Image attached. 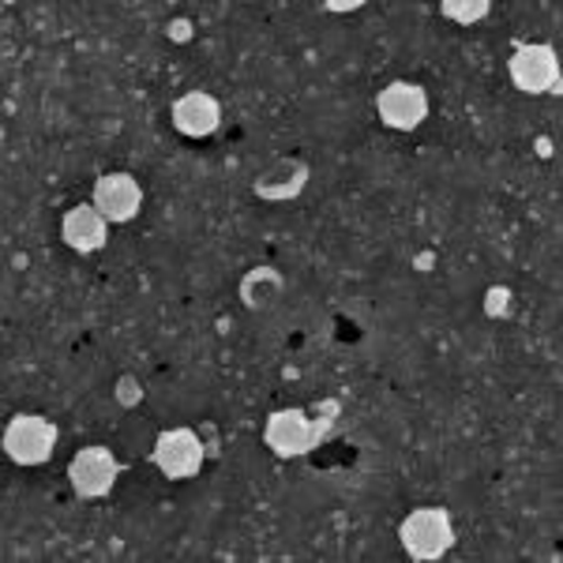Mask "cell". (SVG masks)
I'll return each instance as SVG.
<instances>
[{
	"mask_svg": "<svg viewBox=\"0 0 563 563\" xmlns=\"http://www.w3.org/2000/svg\"><path fill=\"white\" fill-rule=\"evenodd\" d=\"M398 541L413 563H432L455 549V526L443 507H417L398 530Z\"/></svg>",
	"mask_w": 563,
	"mask_h": 563,
	"instance_id": "6da1fadb",
	"label": "cell"
},
{
	"mask_svg": "<svg viewBox=\"0 0 563 563\" xmlns=\"http://www.w3.org/2000/svg\"><path fill=\"white\" fill-rule=\"evenodd\" d=\"M4 455L15 462V466H42V462L53 459L57 451V424L42 413H15L12 421L4 424V440H0Z\"/></svg>",
	"mask_w": 563,
	"mask_h": 563,
	"instance_id": "7a4b0ae2",
	"label": "cell"
},
{
	"mask_svg": "<svg viewBox=\"0 0 563 563\" xmlns=\"http://www.w3.org/2000/svg\"><path fill=\"white\" fill-rule=\"evenodd\" d=\"M511 84L526 90V95H560V53L549 42L519 45L507 60Z\"/></svg>",
	"mask_w": 563,
	"mask_h": 563,
	"instance_id": "3957f363",
	"label": "cell"
},
{
	"mask_svg": "<svg viewBox=\"0 0 563 563\" xmlns=\"http://www.w3.org/2000/svg\"><path fill=\"white\" fill-rule=\"evenodd\" d=\"M203 459H207V448L203 440L192 432V429H169L158 435L151 451V462L162 470L169 481H185V477H196L203 470Z\"/></svg>",
	"mask_w": 563,
	"mask_h": 563,
	"instance_id": "277c9868",
	"label": "cell"
},
{
	"mask_svg": "<svg viewBox=\"0 0 563 563\" xmlns=\"http://www.w3.org/2000/svg\"><path fill=\"white\" fill-rule=\"evenodd\" d=\"M117 477H121V462L113 459V451L109 448H84L76 451V459H71L68 466V481L71 488H76L79 499H102L113 493Z\"/></svg>",
	"mask_w": 563,
	"mask_h": 563,
	"instance_id": "5b68a950",
	"label": "cell"
},
{
	"mask_svg": "<svg viewBox=\"0 0 563 563\" xmlns=\"http://www.w3.org/2000/svg\"><path fill=\"white\" fill-rule=\"evenodd\" d=\"M263 440L278 459H301L312 448H320V435H316L312 417L305 410H275L267 417Z\"/></svg>",
	"mask_w": 563,
	"mask_h": 563,
	"instance_id": "8992f818",
	"label": "cell"
},
{
	"mask_svg": "<svg viewBox=\"0 0 563 563\" xmlns=\"http://www.w3.org/2000/svg\"><path fill=\"white\" fill-rule=\"evenodd\" d=\"M376 113L387 129L413 132L417 124H424V117H429V95H424V87L398 79V84H390L376 95Z\"/></svg>",
	"mask_w": 563,
	"mask_h": 563,
	"instance_id": "52a82bcc",
	"label": "cell"
},
{
	"mask_svg": "<svg viewBox=\"0 0 563 563\" xmlns=\"http://www.w3.org/2000/svg\"><path fill=\"white\" fill-rule=\"evenodd\" d=\"M90 203L98 207V214L106 218L109 225H121V222H132L143 207V188L140 180L132 174H106L95 180V192H90Z\"/></svg>",
	"mask_w": 563,
	"mask_h": 563,
	"instance_id": "ba28073f",
	"label": "cell"
},
{
	"mask_svg": "<svg viewBox=\"0 0 563 563\" xmlns=\"http://www.w3.org/2000/svg\"><path fill=\"white\" fill-rule=\"evenodd\" d=\"M312 180V166L305 158H275L267 169H260L256 180H252V192L267 203H282V199H297Z\"/></svg>",
	"mask_w": 563,
	"mask_h": 563,
	"instance_id": "9c48e42d",
	"label": "cell"
},
{
	"mask_svg": "<svg viewBox=\"0 0 563 563\" xmlns=\"http://www.w3.org/2000/svg\"><path fill=\"white\" fill-rule=\"evenodd\" d=\"M174 129L188 140H207L222 129V106L207 90H188L174 102Z\"/></svg>",
	"mask_w": 563,
	"mask_h": 563,
	"instance_id": "30bf717a",
	"label": "cell"
},
{
	"mask_svg": "<svg viewBox=\"0 0 563 563\" xmlns=\"http://www.w3.org/2000/svg\"><path fill=\"white\" fill-rule=\"evenodd\" d=\"M60 238L71 252H79V256H90V252L106 249L109 241V222L102 214H98L95 203H79L71 207V211L60 218Z\"/></svg>",
	"mask_w": 563,
	"mask_h": 563,
	"instance_id": "8fae6325",
	"label": "cell"
},
{
	"mask_svg": "<svg viewBox=\"0 0 563 563\" xmlns=\"http://www.w3.org/2000/svg\"><path fill=\"white\" fill-rule=\"evenodd\" d=\"M286 289V278L275 267H252L241 278V305L244 308H271Z\"/></svg>",
	"mask_w": 563,
	"mask_h": 563,
	"instance_id": "7c38bea8",
	"label": "cell"
},
{
	"mask_svg": "<svg viewBox=\"0 0 563 563\" xmlns=\"http://www.w3.org/2000/svg\"><path fill=\"white\" fill-rule=\"evenodd\" d=\"M440 12L448 15L451 23L470 26V23H481V20H485V15L493 12V4H488V0H443Z\"/></svg>",
	"mask_w": 563,
	"mask_h": 563,
	"instance_id": "4fadbf2b",
	"label": "cell"
},
{
	"mask_svg": "<svg viewBox=\"0 0 563 563\" xmlns=\"http://www.w3.org/2000/svg\"><path fill=\"white\" fill-rule=\"evenodd\" d=\"M113 398L124 406V410H135V406L143 402V384L132 376V372H124V376L117 379V387H113Z\"/></svg>",
	"mask_w": 563,
	"mask_h": 563,
	"instance_id": "5bb4252c",
	"label": "cell"
},
{
	"mask_svg": "<svg viewBox=\"0 0 563 563\" xmlns=\"http://www.w3.org/2000/svg\"><path fill=\"white\" fill-rule=\"evenodd\" d=\"M339 413H342V406L334 402V398H323L320 406H316V417H312V429L316 435H320V443L327 440V432L334 429V421H339Z\"/></svg>",
	"mask_w": 563,
	"mask_h": 563,
	"instance_id": "9a60e30c",
	"label": "cell"
},
{
	"mask_svg": "<svg viewBox=\"0 0 563 563\" xmlns=\"http://www.w3.org/2000/svg\"><path fill=\"white\" fill-rule=\"evenodd\" d=\"M507 308H511V289H507V286L488 289V294H485V312L499 320V316H507Z\"/></svg>",
	"mask_w": 563,
	"mask_h": 563,
	"instance_id": "2e32d148",
	"label": "cell"
},
{
	"mask_svg": "<svg viewBox=\"0 0 563 563\" xmlns=\"http://www.w3.org/2000/svg\"><path fill=\"white\" fill-rule=\"evenodd\" d=\"M166 34H169V42H180V45H185V42H192V20H174V23H169L166 26Z\"/></svg>",
	"mask_w": 563,
	"mask_h": 563,
	"instance_id": "e0dca14e",
	"label": "cell"
},
{
	"mask_svg": "<svg viewBox=\"0 0 563 563\" xmlns=\"http://www.w3.org/2000/svg\"><path fill=\"white\" fill-rule=\"evenodd\" d=\"M327 12L334 15H346V12H357V8H365V0H327Z\"/></svg>",
	"mask_w": 563,
	"mask_h": 563,
	"instance_id": "ac0fdd59",
	"label": "cell"
},
{
	"mask_svg": "<svg viewBox=\"0 0 563 563\" xmlns=\"http://www.w3.org/2000/svg\"><path fill=\"white\" fill-rule=\"evenodd\" d=\"M413 267H417V271H429V267H435V252H421V256L413 260Z\"/></svg>",
	"mask_w": 563,
	"mask_h": 563,
	"instance_id": "d6986e66",
	"label": "cell"
},
{
	"mask_svg": "<svg viewBox=\"0 0 563 563\" xmlns=\"http://www.w3.org/2000/svg\"><path fill=\"white\" fill-rule=\"evenodd\" d=\"M538 154H552V143L549 140H538Z\"/></svg>",
	"mask_w": 563,
	"mask_h": 563,
	"instance_id": "ffe728a7",
	"label": "cell"
}]
</instances>
